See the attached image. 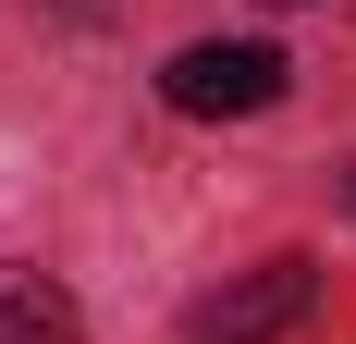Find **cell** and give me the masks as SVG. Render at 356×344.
Listing matches in <instances>:
<instances>
[{"instance_id": "cell-1", "label": "cell", "mask_w": 356, "mask_h": 344, "mask_svg": "<svg viewBox=\"0 0 356 344\" xmlns=\"http://www.w3.org/2000/svg\"><path fill=\"white\" fill-rule=\"evenodd\" d=\"M283 49L270 37H197V49H172V74H160V99L184 111V123H246V111L283 99Z\"/></svg>"}, {"instance_id": "cell-2", "label": "cell", "mask_w": 356, "mask_h": 344, "mask_svg": "<svg viewBox=\"0 0 356 344\" xmlns=\"http://www.w3.org/2000/svg\"><path fill=\"white\" fill-rule=\"evenodd\" d=\"M320 295V258H258L246 283H221L209 308H197V344H283Z\"/></svg>"}, {"instance_id": "cell-3", "label": "cell", "mask_w": 356, "mask_h": 344, "mask_svg": "<svg viewBox=\"0 0 356 344\" xmlns=\"http://www.w3.org/2000/svg\"><path fill=\"white\" fill-rule=\"evenodd\" d=\"M0 344H74V295L49 271H0Z\"/></svg>"}]
</instances>
